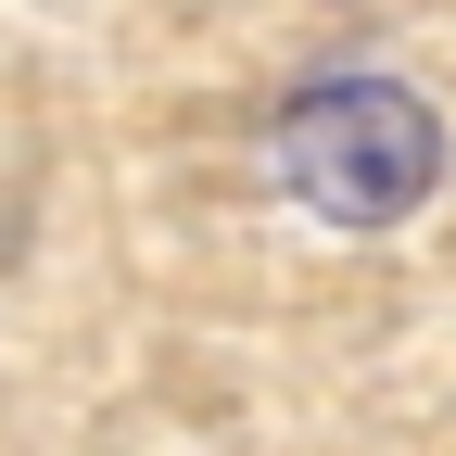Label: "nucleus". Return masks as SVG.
Wrapping results in <instances>:
<instances>
[{"label":"nucleus","instance_id":"1","mask_svg":"<svg viewBox=\"0 0 456 456\" xmlns=\"http://www.w3.org/2000/svg\"><path fill=\"white\" fill-rule=\"evenodd\" d=\"M444 178V114L406 77H317L279 102V191L330 228H393Z\"/></svg>","mask_w":456,"mask_h":456}]
</instances>
